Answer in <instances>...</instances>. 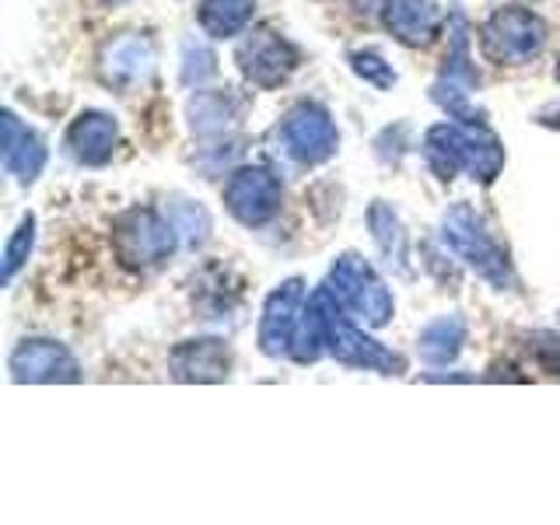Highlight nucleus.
I'll return each instance as SVG.
<instances>
[{"instance_id":"a211bd4d","label":"nucleus","mask_w":560,"mask_h":525,"mask_svg":"<svg viewBox=\"0 0 560 525\" xmlns=\"http://www.w3.org/2000/svg\"><path fill=\"white\" fill-rule=\"evenodd\" d=\"M466 340V323L459 315H442V319L428 323L420 329V354L431 364H448L455 354H459V347Z\"/></svg>"},{"instance_id":"6e6552de","label":"nucleus","mask_w":560,"mask_h":525,"mask_svg":"<svg viewBox=\"0 0 560 525\" xmlns=\"http://www.w3.org/2000/svg\"><path fill=\"white\" fill-rule=\"evenodd\" d=\"M280 179L267 168H238L224 186V203L228 210L249 228L267 224L280 210Z\"/></svg>"},{"instance_id":"9b49d317","label":"nucleus","mask_w":560,"mask_h":525,"mask_svg":"<svg viewBox=\"0 0 560 525\" xmlns=\"http://www.w3.org/2000/svg\"><path fill=\"white\" fill-rule=\"evenodd\" d=\"M11 375L18 382H74L78 361L70 358L60 343L25 340L11 354Z\"/></svg>"},{"instance_id":"f8f14e48","label":"nucleus","mask_w":560,"mask_h":525,"mask_svg":"<svg viewBox=\"0 0 560 525\" xmlns=\"http://www.w3.org/2000/svg\"><path fill=\"white\" fill-rule=\"evenodd\" d=\"M382 18H385V28L407 46L434 43V35L442 32V22H445L442 11H438L431 0H385Z\"/></svg>"},{"instance_id":"ddd939ff","label":"nucleus","mask_w":560,"mask_h":525,"mask_svg":"<svg viewBox=\"0 0 560 525\" xmlns=\"http://www.w3.org/2000/svg\"><path fill=\"white\" fill-rule=\"evenodd\" d=\"M119 127L113 116L105 113H84L67 133V148L74 151L78 162L84 165H105L116 151Z\"/></svg>"},{"instance_id":"1a4fd4ad","label":"nucleus","mask_w":560,"mask_h":525,"mask_svg":"<svg viewBox=\"0 0 560 525\" xmlns=\"http://www.w3.org/2000/svg\"><path fill=\"white\" fill-rule=\"evenodd\" d=\"M238 67H242V74L249 78L253 84L277 88V84H284L294 74L298 49L288 39H280L277 32L259 28V32H253L249 39L238 46Z\"/></svg>"},{"instance_id":"423d86ee","label":"nucleus","mask_w":560,"mask_h":525,"mask_svg":"<svg viewBox=\"0 0 560 525\" xmlns=\"http://www.w3.org/2000/svg\"><path fill=\"white\" fill-rule=\"evenodd\" d=\"M175 245H179V232L172 218L154 210H127L116 221V249L130 267H158L175 253Z\"/></svg>"},{"instance_id":"412c9836","label":"nucleus","mask_w":560,"mask_h":525,"mask_svg":"<svg viewBox=\"0 0 560 525\" xmlns=\"http://www.w3.org/2000/svg\"><path fill=\"white\" fill-rule=\"evenodd\" d=\"M32 238H35V218H25L22 228L14 232V238L8 242V253H4V280H11L18 273V267H22V262L28 259Z\"/></svg>"},{"instance_id":"4be33fe9","label":"nucleus","mask_w":560,"mask_h":525,"mask_svg":"<svg viewBox=\"0 0 560 525\" xmlns=\"http://www.w3.org/2000/svg\"><path fill=\"white\" fill-rule=\"evenodd\" d=\"M350 63H354V70L364 78V81H372L375 88H389L393 81H396V74H393V67L385 63L378 52H354L350 57Z\"/></svg>"},{"instance_id":"0eeeda50","label":"nucleus","mask_w":560,"mask_h":525,"mask_svg":"<svg viewBox=\"0 0 560 525\" xmlns=\"http://www.w3.org/2000/svg\"><path fill=\"white\" fill-rule=\"evenodd\" d=\"M277 140L284 154H291L302 165H319L337 151V127H332L329 113L315 102H302L284 116L277 127Z\"/></svg>"},{"instance_id":"dca6fc26","label":"nucleus","mask_w":560,"mask_h":525,"mask_svg":"<svg viewBox=\"0 0 560 525\" xmlns=\"http://www.w3.org/2000/svg\"><path fill=\"white\" fill-rule=\"evenodd\" d=\"M151 67H154V49L148 39H137V35H127V39L113 43L105 49V60H102L105 81L119 84V88L144 81L151 74Z\"/></svg>"},{"instance_id":"2eb2a0df","label":"nucleus","mask_w":560,"mask_h":525,"mask_svg":"<svg viewBox=\"0 0 560 525\" xmlns=\"http://www.w3.org/2000/svg\"><path fill=\"white\" fill-rule=\"evenodd\" d=\"M46 165V148L14 113L4 116V168L14 179L32 183Z\"/></svg>"},{"instance_id":"9d476101","label":"nucleus","mask_w":560,"mask_h":525,"mask_svg":"<svg viewBox=\"0 0 560 525\" xmlns=\"http://www.w3.org/2000/svg\"><path fill=\"white\" fill-rule=\"evenodd\" d=\"M302 302H305L302 280H288V284H280L267 298V308H262V323H259V347L267 350L270 358L291 350L298 315H302V308H305Z\"/></svg>"},{"instance_id":"39448f33","label":"nucleus","mask_w":560,"mask_h":525,"mask_svg":"<svg viewBox=\"0 0 560 525\" xmlns=\"http://www.w3.org/2000/svg\"><path fill=\"white\" fill-rule=\"evenodd\" d=\"M480 46L494 63H529L547 46V25L529 8H501L483 25Z\"/></svg>"},{"instance_id":"7ed1b4c3","label":"nucleus","mask_w":560,"mask_h":525,"mask_svg":"<svg viewBox=\"0 0 560 525\" xmlns=\"http://www.w3.org/2000/svg\"><path fill=\"white\" fill-rule=\"evenodd\" d=\"M332 298L340 302V308L364 326H385L393 319V294L382 284V277L368 267V262L354 253L340 256L332 262L329 284Z\"/></svg>"},{"instance_id":"aec40b11","label":"nucleus","mask_w":560,"mask_h":525,"mask_svg":"<svg viewBox=\"0 0 560 525\" xmlns=\"http://www.w3.org/2000/svg\"><path fill=\"white\" fill-rule=\"evenodd\" d=\"M368 221H372V232H375V242L382 245V253L389 259H396L402 267V262H407V235H402L399 218L385 203H375L372 214H368Z\"/></svg>"},{"instance_id":"6ab92c4d","label":"nucleus","mask_w":560,"mask_h":525,"mask_svg":"<svg viewBox=\"0 0 560 525\" xmlns=\"http://www.w3.org/2000/svg\"><path fill=\"white\" fill-rule=\"evenodd\" d=\"M238 116V102L228 92H200L189 102V119L197 133H224Z\"/></svg>"},{"instance_id":"5701e85b","label":"nucleus","mask_w":560,"mask_h":525,"mask_svg":"<svg viewBox=\"0 0 560 525\" xmlns=\"http://www.w3.org/2000/svg\"><path fill=\"white\" fill-rule=\"evenodd\" d=\"M557 78H560V67H557Z\"/></svg>"},{"instance_id":"f257e3e1","label":"nucleus","mask_w":560,"mask_h":525,"mask_svg":"<svg viewBox=\"0 0 560 525\" xmlns=\"http://www.w3.org/2000/svg\"><path fill=\"white\" fill-rule=\"evenodd\" d=\"M428 165L442 175V179H455L459 172H469L472 179L490 183L504 165V151L494 133L483 127H434L424 140Z\"/></svg>"},{"instance_id":"f03ea898","label":"nucleus","mask_w":560,"mask_h":525,"mask_svg":"<svg viewBox=\"0 0 560 525\" xmlns=\"http://www.w3.org/2000/svg\"><path fill=\"white\" fill-rule=\"evenodd\" d=\"M442 238L448 249L466 259L472 270H477L483 280H490L494 288H508L515 280L512 262H508L504 245L487 232L480 214L466 203H455L445 221H442Z\"/></svg>"},{"instance_id":"20e7f679","label":"nucleus","mask_w":560,"mask_h":525,"mask_svg":"<svg viewBox=\"0 0 560 525\" xmlns=\"http://www.w3.org/2000/svg\"><path fill=\"white\" fill-rule=\"evenodd\" d=\"M315 308L323 315V329H326V350L337 361L350 364V368H375V372H402V361L393 354V350H385L382 343H375L372 337H364V332L347 319L340 302L332 298L329 288H319L312 294Z\"/></svg>"},{"instance_id":"f3484780","label":"nucleus","mask_w":560,"mask_h":525,"mask_svg":"<svg viewBox=\"0 0 560 525\" xmlns=\"http://www.w3.org/2000/svg\"><path fill=\"white\" fill-rule=\"evenodd\" d=\"M256 0H203L200 8V28L210 39H232L253 22Z\"/></svg>"},{"instance_id":"4468645a","label":"nucleus","mask_w":560,"mask_h":525,"mask_svg":"<svg viewBox=\"0 0 560 525\" xmlns=\"http://www.w3.org/2000/svg\"><path fill=\"white\" fill-rule=\"evenodd\" d=\"M172 375L183 382H221L228 375V347L221 340H189L175 347Z\"/></svg>"}]
</instances>
